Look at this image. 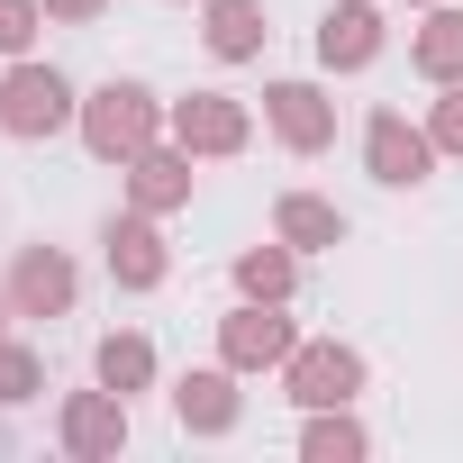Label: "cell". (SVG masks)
<instances>
[{
    "instance_id": "obj_6",
    "label": "cell",
    "mask_w": 463,
    "mask_h": 463,
    "mask_svg": "<svg viewBox=\"0 0 463 463\" xmlns=\"http://www.w3.org/2000/svg\"><path fill=\"white\" fill-rule=\"evenodd\" d=\"M218 55H255V10H246V0H218Z\"/></svg>"
},
{
    "instance_id": "obj_2",
    "label": "cell",
    "mask_w": 463,
    "mask_h": 463,
    "mask_svg": "<svg viewBox=\"0 0 463 463\" xmlns=\"http://www.w3.org/2000/svg\"><path fill=\"white\" fill-rule=\"evenodd\" d=\"M91 146H100V155L146 146V91H100V109H91Z\"/></svg>"
},
{
    "instance_id": "obj_4",
    "label": "cell",
    "mask_w": 463,
    "mask_h": 463,
    "mask_svg": "<svg viewBox=\"0 0 463 463\" xmlns=\"http://www.w3.org/2000/svg\"><path fill=\"white\" fill-rule=\"evenodd\" d=\"M318 46H327V64H364L373 55V10H336L318 28Z\"/></svg>"
},
{
    "instance_id": "obj_7",
    "label": "cell",
    "mask_w": 463,
    "mask_h": 463,
    "mask_svg": "<svg viewBox=\"0 0 463 463\" xmlns=\"http://www.w3.org/2000/svg\"><path fill=\"white\" fill-rule=\"evenodd\" d=\"M273 100H282V128H291L300 146H318V128H327V118H318V100H309V91H273Z\"/></svg>"
},
{
    "instance_id": "obj_11",
    "label": "cell",
    "mask_w": 463,
    "mask_h": 463,
    "mask_svg": "<svg viewBox=\"0 0 463 463\" xmlns=\"http://www.w3.org/2000/svg\"><path fill=\"white\" fill-rule=\"evenodd\" d=\"M182 418H209V427H218V418H227V382H191V391H182Z\"/></svg>"
},
{
    "instance_id": "obj_10",
    "label": "cell",
    "mask_w": 463,
    "mask_h": 463,
    "mask_svg": "<svg viewBox=\"0 0 463 463\" xmlns=\"http://www.w3.org/2000/svg\"><path fill=\"white\" fill-rule=\"evenodd\" d=\"M100 373L128 391V382H146V345H100Z\"/></svg>"
},
{
    "instance_id": "obj_12",
    "label": "cell",
    "mask_w": 463,
    "mask_h": 463,
    "mask_svg": "<svg viewBox=\"0 0 463 463\" xmlns=\"http://www.w3.org/2000/svg\"><path fill=\"white\" fill-rule=\"evenodd\" d=\"M427 64H436V73H463V19H445V28L427 37Z\"/></svg>"
},
{
    "instance_id": "obj_17",
    "label": "cell",
    "mask_w": 463,
    "mask_h": 463,
    "mask_svg": "<svg viewBox=\"0 0 463 463\" xmlns=\"http://www.w3.org/2000/svg\"><path fill=\"white\" fill-rule=\"evenodd\" d=\"M445 146H463V100H454V109H445Z\"/></svg>"
},
{
    "instance_id": "obj_1",
    "label": "cell",
    "mask_w": 463,
    "mask_h": 463,
    "mask_svg": "<svg viewBox=\"0 0 463 463\" xmlns=\"http://www.w3.org/2000/svg\"><path fill=\"white\" fill-rule=\"evenodd\" d=\"M0 118H10L19 137H37V128H55V118H64V82H55V73H19L10 91H0Z\"/></svg>"
},
{
    "instance_id": "obj_15",
    "label": "cell",
    "mask_w": 463,
    "mask_h": 463,
    "mask_svg": "<svg viewBox=\"0 0 463 463\" xmlns=\"http://www.w3.org/2000/svg\"><path fill=\"white\" fill-rule=\"evenodd\" d=\"M237 354H282V327H273V318H246V327H237Z\"/></svg>"
},
{
    "instance_id": "obj_16",
    "label": "cell",
    "mask_w": 463,
    "mask_h": 463,
    "mask_svg": "<svg viewBox=\"0 0 463 463\" xmlns=\"http://www.w3.org/2000/svg\"><path fill=\"white\" fill-rule=\"evenodd\" d=\"M0 46H28V0H0Z\"/></svg>"
},
{
    "instance_id": "obj_18",
    "label": "cell",
    "mask_w": 463,
    "mask_h": 463,
    "mask_svg": "<svg viewBox=\"0 0 463 463\" xmlns=\"http://www.w3.org/2000/svg\"><path fill=\"white\" fill-rule=\"evenodd\" d=\"M64 10H91V0H64Z\"/></svg>"
},
{
    "instance_id": "obj_5",
    "label": "cell",
    "mask_w": 463,
    "mask_h": 463,
    "mask_svg": "<svg viewBox=\"0 0 463 463\" xmlns=\"http://www.w3.org/2000/svg\"><path fill=\"white\" fill-rule=\"evenodd\" d=\"M354 391V354H309L300 364V400H345Z\"/></svg>"
},
{
    "instance_id": "obj_3",
    "label": "cell",
    "mask_w": 463,
    "mask_h": 463,
    "mask_svg": "<svg viewBox=\"0 0 463 463\" xmlns=\"http://www.w3.org/2000/svg\"><path fill=\"white\" fill-rule=\"evenodd\" d=\"M373 164H382V182H418V173H427V146H418L400 118H373Z\"/></svg>"
},
{
    "instance_id": "obj_13",
    "label": "cell",
    "mask_w": 463,
    "mask_h": 463,
    "mask_svg": "<svg viewBox=\"0 0 463 463\" xmlns=\"http://www.w3.org/2000/svg\"><path fill=\"white\" fill-rule=\"evenodd\" d=\"M118 264H128V282H155V246H146V227H118Z\"/></svg>"
},
{
    "instance_id": "obj_8",
    "label": "cell",
    "mask_w": 463,
    "mask_h": 463,
    "mask_svg": "<svg viewBox=\"0 0 463 463\" xmlns=\"http://www.w3.org/2000/svg\"><path fill=\"white\" fill-rule=\"evenodd\" d=\"M19 291H28V300H64V291H73V273H64V264H46V255H37V264H28V273H19Z\"/></svg>"
},
{
    "instance_id": "obj_14",
    "label": "cell",
    "mask_w": 463,
    "mask_h": 463,
    "mask_svg": "<svg viewBox=\"0 0 463 463\" xmlns=\"http://www.w3.org/2000/svg\"><path fill=\"white\" fill-rule=\"evenodd\" d=\"M282 227H291V237H336V218H327V209H309V200H291V209H282Z\"/></svg>"
},
{
    "instance_id": "obj_9",
    "label": "cell",
    "mask_w": 463,
    "mask_h": 463,
    "mask_svg": "<svg viewBox=\"0 0 463 463\" xmlns=\"http://www.w3.org/2000/svg\"><path fill=\"white\" fill-rule=\"evenodd\" d=\"M182 128H191L200 146H237V109H191Z\"/></svg>"
}]
</instances>
